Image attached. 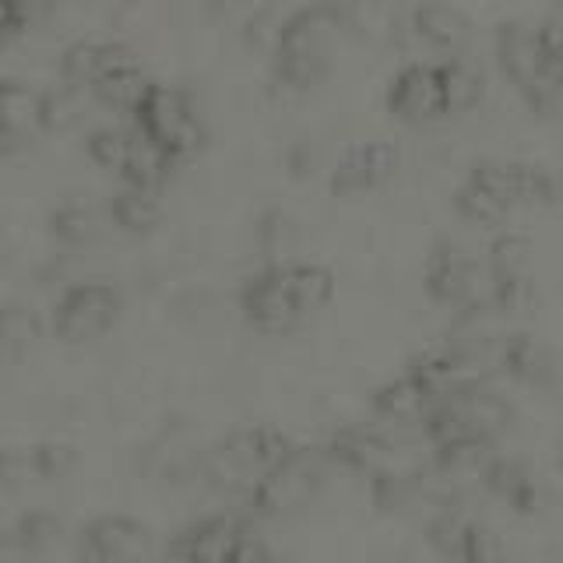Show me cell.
Listing matches in <instances>:
<instances>
[{
	"label": "cell",
	"mask_w": 563,
	"mask_h": 563,
	"mask_svg": "<svg viewBox=\"0 0 563 563\" xmlns=\"http://www.w3.org/2000/svg\"><path fill=\"white\" fill-rule=\"evenodd\" d=\"M342 35V22L321 0H307L303 8L289 11L275 32L272 81L286 92H307L317 81H324Z\"/></svg>",
	"instance_id": "cell-1"
},
{
	"label": "cell",
	"mask_w": 563,
	"mask_h": 563,
	"mask_svg": "<svg viewBox=\"0 0 563 563\" xmlns=\"http://www.w3.org/2000/svg\"><path fill=\"white\" fill-rule=\"evenodd\" d=\"M299 444L278 427L254 422V427H233L222 433L201 457V479L219 493H251L264 472L296 451Z\"/></svg>",
	"instance_id": "cell-2"
},
{
	"label": "cell",
	"mask_w": 563,
	"mask_h": 563,
	"mask_svg": "<svg viewBox=\"0 0 563 563\" xmlns=\"http://www.w3.org/2000/svg\"><path fill=\"white\" fill-rule=\"evenodd\" d=\"M60 75L64 81L88 88L99 102L113 110H134L145 96L148 75L131 46L113 40H75L60 49Z\"/></svg>",
	"instance_id": "cell-3"
},
{
	"label": "cell",
	"mask_w": 563,
	"mask_h": 563,
	"mask_svg": "<svg viewBox=\"0 0 563 563\" xmlns=\"http://www.w3.org/2000/svg\"><path fill=\"white\" fill-rule=\"evenodd\" d=\"M131 123L155 148H163L176 166L187 163L190 155H198L208 137L205 117L194 96L184 85L169 81H148L145 96L131 110Z\"/></svg>",
	"instance_id": "cell-4"
},
{
	"label": "cell",
	"mask_w": 563,
	"mask_h": 563,
	"mask_svg": "<svg viewBox=\"0 0 563 563\" xmlns=\"http://www.w3.org/2000/svg\"><path fill=\"white\" fill-rule=\"evenodd\" d=\"M128 299H123V289L110 278H78L67 282L60 289V296L53 299V307L46 313L49 334L60 345H96L110 334L120 317Z\"/></svg>",
	"instance_id": "cell-5"
},
{
	"label": "cell",
	"mask_w": 563,
	"mask_h": 563,
	"mask_svg": "<svg viewBox=\"0 0 563 563\" xmlns=\"http://www.w3.org/2000/svg\"><path fill=\"white\" fill-rule=\"evenodd\" d=\"M422 289L440 307H451L462 317H479L497 310V289L500 282L493 278L483 257H472L462 243L440 240L422 272Z\"/></svg>",
	"instance_id": "cell-6"
},
{
	"label": "cell",
	"mask_w": 563,
	"mask_h": 563,
	"mask_svg": "<svg viewBox=\"0 0 563 563\" xmlns=\"http://www.w3.org/2000/svg\"><path fill=\"white\" fill-rule=\"evenodd\" d=\"M493 53L507 75V81L525 96V102L539 113H553L563 99V85L556 81L545 49L539 43V29L525 18H507L493 32Z\"/></svg>",
	"instance_id": "cell-7"
},
{
	"label": "cell",
	"mask_w": 563,
	"mask_h": 563,
	"mask_svg": "<svg viewBox=\"0 0 563 563\" xmlns=\"http://www.w3.org/2000/svg\"><path fill=\"white\" fill-rule=\"evenodd\" d=\"M324 454L310 448H296L286 462L268 468L243 497L251 518H286L303 510L324 483Z\"/></svg>",
	"instance_id": "cell-8"
},
{
	"label": "cell",
	"mask_w": 563,
	"mask_h": 563,
	"mask_svg": "<svg viewBox=\"0 0 563 563\" xmlns=\"http://www.w3.org/2000/svg\"><path fill=\"white\" fill-rule=\"evenodd\" d=\"M75 560L78 563H152L155 532L134 515L106 510V515L88 518L78 528Z\"/></svg>",
	"instance_id": "cell-9"
},
{
	"label": "cell",
	"mask_w": 563,
	"mask_h": 563,
	"mask_svg": "<svg viewBox=\"0 0 563 563\" xmlns=\"http://www.w3.org/2000/svg\"><path fill=\"white\" fill-rule=\"evenodd\" d=\"M254 532L246 510H216L187 521L166 542V563H233L243 539Z\"/></svg>",
	"instance_id": "cell-10"
},
{
	"label": "cell",
	"mask_w": 563,
	"mask_h": 563,
	"mask_svg": "<svg viewBox=\"0 0 563 563\" xmlns=\"http://www.w3.org/2000/svg\"><path fill=\"white\" fill-rule=\"evenodd\" d=\"M236 303H240L243 321L261 334H289L292 328L303 324V313H299L292 299L282 261L264 264L261 272L246 278L240 286Z\"/></svg>",
	"instance_id": "cell-11"
},
{
	"label": "cell",
	"mask_w": 563,
	"mask_h": 563,
	"mask_svg": "<svg viewBox=\"0 0 563 563\" xmlns=\"http://www.w3.org/2000/svg\"><path fill=\"white\" fill-rule=\"evenodd\" d=\"M468 184L486 190L507 216L515 208L550 205L556 201V180L542 166L532 163H500V158H483L465 176Z\"/></svg>",
	"instance_id": "cell-12"
},
{
	"label": "cell",
	"mask_w": 563,
	"mask_h": 563,
	"mask_svg": "<svg viewBox=\"0 0 563 563\" xmlns=\"http://www.w3.org/2000/svg\"><path fill=\"white\" fill-rule=\"evenodd\" d=\"M387 113L405 123H430L451 113L444 75H440V60H412L405 64L387 85Z\"/></svg>",
	"instance_id": "cell-13"
},
{
	"label": "cell",
	"mask_w": 563,
	"mask_h": 563,
	"mask_svg": "<svg viewBox=\"0 0 563 563\" xmlns=\"http://www.w3.org/2000/svg\"><path fill=\"white\" fill-rule=\"evenodd\" d=\"M401 163V152L395 141H363L349 145L328 173V190L334 198H352V194L374 190L384 180H391Z\"/></svg>",
	"instance_id": "cell-14"
},
{
	"label": "cell",
	"mask_w": 563,
	"mask_h": 563,
	"mask_svg": "<svg viewBox=\"0 0 563 563\" xmlns=\"http://www.w3.org/2000/svg\"><path fill=\"white\" fill-rule=\"evenodd\" d=\"M321 454L328 465H339L345 472H360V475H374V472L387 468V457L395 454V440L380 427H374V422H349V427L331 430Z\"/></svg>",
	"instance_id": "cell-15"
},
{
	"label": "cell",
	"mask_w": 563,
	"mask_h": 563,
	"mask_svg": "<svg viewBox=\"0 0 563 563\" xmlns=\"http://www.w3.org/2000/svg\"><path fill=\"white\" fill-rule=\"evenodd\" d=\"M405 32L416 35L422 46H430L440 57H462L468 40H472V22L457 11L454 4H444V0H422L405 18Z\"/></svg>",
	"instance_id": "cell-16"
},
{
	"label": "cell",
	"mask_w": 563,
	"mask_h": 563,
	"mask_svg": "<svg viewBox=\"0 0 563 563\" xmlns=\"http://www.w3.org/2000/svg\"><path fill=\"white\" fill-rule=\"evenodd\" d=\"M369 409L387 427H422V419L433 409V398L412 369H405L369 395Z\"/></svg>",
	"instance_id": "cell-17"
},
{
	"label": "cell",
	"mask_w": 563,
	"mask_h": 563,
	"mask_svg": "<svg viewBox=\"0 0 563 563\" xmlns=\"http://www.w3.org/2000/svg\"><path fill=\"white\" fill-rule=\"evenodd\" d=\"M479 483L500 504H507L510 510H518V515H532V510L539 507V483H536L532 468H528L521 457L493 454L486 462V468H483Z\"/></svg>",
	"instance_id": "cell-18"
},
{
	"label": "cell",
	"mask_w": 563,
	"mask_h": 563,
	"mask_svg": "<svg viewBox=\"0 0 563 563\" xmlns=\"http://www.w3.org/2000/svg\"><path fill=\"white\" fill-rule=\"evenodd\" d=\"M106 216L117 229L123 233H134V236H145L155 233L158 225L166 219V205L158 198V190L152 187H131V184H120L110 201H106Z\"/></svg>",
	"instance_id": "cell-19"
},
{
	"label": "cell",
	"mask_w": 563,
	"mask_h": 563,
	"mask_svg": "<svg viewBox=\"0 0 563 563\" xmlns=\"http://www.w3.org/2000/svg\"><path fill=\"white\" fill-rule=\"evenodd\" d=\"M500 369L515 377L518 384L542 387V384H550L556 377V356H553V349L539 339V334L518 331V334H507V339H504Z\"/></svg>",
	"instance_id": "cell-20"
},
{
	"label": "cell",
	"mask_w": 563,
	"mask_h": 563,
	"mask_svg": "<svg viewBox=\"0 0 563 563\" xmlns=\"http://www.w3.org/2000/svg\"><path fill=\"white\" fill-rule=\"evenodd\" d=\"M0 131L14 145L43 131V96L22 78H0Z\"/></svg>",
	"instance_id": "cell-21"
},
{
	"label": "cell",
	"mask_w": 563,
	"mask_h": 563,
	"mask_svg": "<svg viewBox=\"0 0 563 563\" xmlns=\"http://www.w3.org/2000/svg\"><path fill=\"white\" fill-rule=\"evenodd\" d=\"M49 334L46 317L18 299H0V352L8 356H25Z\"/></svg>",
	"instance_id": "cell-22"
},
{
	"label": "cell",
	"mask_w": 563,
	"mask_h": 563,
	"mask_svg": "<svg viewBox=\"0 0 563 563\" xmlns=\"http://www.w3.org/2000/svg\"><path fill=\"white\" fill-rule=\"evenodd\" d=\"M282 268H286V282L292 289L299 313H303V321L331 303V296H334L331 268H324V264H317V261H282Z\"/></svg>",
	"instance_id": "cell-23"
},
{
	"label": "cell",
	"mask_w": 563,
	"mask_h": 563,
	"mask_svg": "<svg viewBox=\"0 0 563 563\" xmlns=\"http://www.w3.org/2000/svg\"><path fill=\"white\" fill-rule=\"evenodd\" d=\"M134 141H137L134 123L131 128H120V123H99V128H92L85 134V152L99 169L113 173L120 180L123 169H128V163H131Z\"/></svg>",
	"instance_id": "cell-24"
},
{
	"label": "cell",
	"mask_w": 563,
	"mask_h": 563,
	"mask_svg": "<svg viewBox=\"0 0 563 563\" xmlns=\"http://www.w3.org/2000/svg\"><path fill=\"white\" fill-rule=\"evenodd\" d=\"M99 216L96 208L81 198H67L49 211V236L57 240L64 251H81L96 240Z\"/></svg>",
	"instance_id": "cell-25"
},
{
	"label": "cell",
	"mask_w": 563,
	"mask_h": 563,
	"mask_svg": "<svg viewBox=\"0 0 563 563\" xmlns=\"http://www.w3.org/2000/svg\"><path fill=\"white\" fill-rule=\"evenodd\" d=\"M440 75H444V88H448V106H451V113L472 110V106L483 99L486 78H483L479 64L468 60L465 53H462V57L440 60Z\"/></svg>",
	"instance_id": "cell-26"
},
{
	"label": "cell",
	"mask_w": 563,
	"mask_h": 563,
	"mask_svg": "<svg viewBox=\"0 0 563 563\" xmlns=\"http://www.w3.org/2000/svg\"><path fill=\"white\" fill-rule=\"evenodd\" d=\"M486 268L493 272L497 282H515V278H532L528 268H532V243L518 233H500L489 243L486 251Z\"/></svg>",
	"instance_id": "cell-27"
},
{
	"label": "cell",
	"mask_w": 563,
	"mask_h": 563,
	"mask_svg": "<svg viewBox=\"0 0 563 563\" xmlns=\"http://www.w3.org/2000/svg\"><path fill=\"white\" fill-rule=\"evenodd\" d=\"M32 448V465H35V483H64L78 472L81 451L67 440H40Z\"/></svg>",
	"instance_id": "cell-28"
},
{
	"label": "cell",
	"mask_w": 563,
	"mask_h": 563,
	"mask_svg": "<svg viewBox=\"0 0 563 563\" xmlns=\"http://www.w3.org/2000/svg\"><path fill=\"white\" fill-rule=\"evenodd\" d=\"M11 532L18 536V542H22L25 550H32L35 556H40L43 550H49V545L64 536V521H60V515H53V510H46V507H29L14 518Z\"/></svg>",
	"instance_id": "cell-29"
},
{
	"label": "cell",
	"mask_w": 563,
	"mask_h": 563,
	"mask_svg": "<svg viewBox=\"0 0 563 563\" xmlns=\"http://www.w3.org/2000/svg\"><path fill=\"white\" fill-rule=\"evenodd\" d=\"M81 92L85 88L70 85V81H53L40 88L43 96V131H64L81 117Z\"/></svg>",
	"instance_id": "cell-30"
},
{
	"label": "cell",
	"mask_w": 563,
	"mask_h": 563,
	"mask_svg": "<svg viewBox=\"0 0 563 563\" xmlns=\"http://www.w3.org/2000/svg\"><path fill=\"white\" fill-rule=\"evenodd\" d=\"M369 500H374L377 510L384 515H398L412 500H416V489H412V475H401L395 468H380L369 475Z\"/></svg>",
	"instance_id": "cell-31"
},
{
	"label": "cell",
	"mask_w": 563,
	"mask_h": 563,
	"mask_svg": "<svg viewBox=\"0 0 563 563\" xmlns=\"http://www.w3.org/2000/svg\"><path fill=\"white\" fill-rule=\"evenodd\" d=\"M454 563H507L504 539L483 521H468L462 536V550H457Z\"/></svg>",
	"instance_id": "cell-32"
},
{
	"label": "cell",
	"mask_w": 563,
	"mask_h": 563,
	"mask_svg": "<svg viewBox=\"0 0 563 563\" xmlns=\"http://www.w3.org/2000/svg\"><path fill=\"white\" fill-rule=\"evenodd\" d=\"M468 521L457 518V510H433V518L427 525V539L430 545L448 560H457V550H462V536H465Z\"/></svg>",
	"instance_id": "cell-33"
},
{
	"label": "cell",
	"mask_w": 563,
	"mask_h": 563,
	"mask_svg": "<svg viewBox=\"0 0 563 563\" xmlns=\"http://www.w3.org/2000/svg\"><path fill=\"white\" fill-rule=\"evenodd\" d=\"M25 486H35V465H32V448H0V493H18Z\"/></svg>",
	"instance_id": "cell-34"
},
{
	"label": "cell",
	"mask_w": 563,
	"mask_h": 563,
	"mask_svg": "<svg viewBox=\"0 0 563 563\" xmlns=\"http://www.w3.org/2000/svg\"><path fill=\"white\" fill-rule=\"evenodd\" d=\"M536 29H539V43L545 49V60H550L556 81L563 85V11L556 8L553 14H545Z\"/></svg>",
	"instance_id": "cell-35"
},
{
	"label": "cell",
	"mask_w": 563,
	"mask_h": 563,
	"mask_svg": "<svg viewBox=\"0 0 563 563\" xmlns=\"http://www.w3.org/2000/svg\"><path fill=\"white\" fill-rule=\"evenodd\" d=\"M233 563H286V560H282L257 532H251V536L243 539V545H240V553H236Z\"/></svg>",
	"instance_id": "cell-36"
},
{
	"label": "cell",
	"mask_w": 563,
	"mask_h": 563,
	"mask_svg": "<svg viewBox=\"0 0 563 563\" xmlns=\"http://www.w3.org/2000/svg\"><path fill=\"white\" fill-rule=\"evenodd\" d=\"M0 563H35V553L18 542L11 528H0Z\"/></svg>",
	"instance_id": "cell-37"
},
{
	"label": "cell",
	"mask_w": 563,
	"mask_h": 563,
	"mask_svg": "<svg viewBox=\"0 0 563 563\" xmlns=\"http://www.w3.org/2000/svg\"><path fill=\"white\" fill-rule=\"evenodd\" d=\"M201 4L216 14V18H236V14H251L254 11V4L251 0H201Z\"/></svg>",
	"instance_id": "cell-38"
},
{
	"label": "cell",
	"mask_w": 563,
	"mask_h": 563,
	"mask_svg": "<svg viewBox=\"0 0 563 563\" xmlns=\"http://www.w3.org/2000/svg\"><path fill=\"white\" fill-rule=\"evenodd\" d=\"M310 145H303V141H299V145H292V152H289V169L296 173V176H303L307 169H310Z\"/></svg>",
	"instance_id": "cell-39"
},
{
	"label": "cell",
	"mask_w": 563,
	"mask_h": 563,
	"mask_svg": "<svg viewBox=\"0 0 563 563\" xmlns=\"http://www.w3.org/2000/svg\"><path fill=\"white\" fill-rule=\"evenodd\" d=\"M11 254V240H8V229L0 225V261H4Z\"/></svg>",
	"instance_id": "cell-40"
},
{
	"label": "cell",
	"mask_w": 563,
	"mask_h": 563,
	"mask_svg": "<svg viewBox=\"0 0 563 563\" xmlns=\"http://www.w3.org/2000/svg\"><path fill=\"white\" fill-rule=\"evenodd\" d=\"M11 148H14V141H11V137H8L4 131H0V155H8Z\"/></svg>",
	"instance_id": "cell-41"
},
{
	"label": "cell",
	"mask_w": 563,
	"mask_h": 563,
	"mask_svg": "<svg viewBox=\"0 0 563 563\" xmlns=\"http://www.w3.org/2000/svg\"><path fill=\"white\" fill-rule=\"evenodd\" d=\"M556 8H560V11H563V0H556Z\"/></svg>",
	"instance_id": "cell-42"
}]
</instances>
